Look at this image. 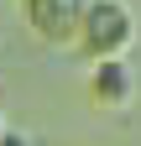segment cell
<instances>
[{"label": "cell", "mask_w": 141, "mask_h": 146, "mask_svg": "<svg viewBox=\"0 0 141 146\" xmlns=\"http://www.w3.org/2000/svg\"><path fill=\"white\" fill-rule=\"evenodd\" d=\"M136 11L126 0H89L84 11V26H78V47L89 52V63H104V58H126L136 47Z\"/></svg>", "instance_id": "1"}, {"label": "cell", "mask_w": 141, "mask_h": 146, "mask_svg": "<svg viewBox=\"0 0 141 146\" xmlns=\"http://www.w3.org/2000/svg\"><path fill=\"white\" fill-rule=\"evenodd\" d=\"M26 11V26L42 36L52 47H68L78 42V26H84V11H89V0H21Z\"/></svg>", "instance_id": "2"}, {"label": "cell", "mask_w": 141, "mask_h": 146, "mask_svg": "<svg viewBox=\"0 0 141 146\" xmlns=\"http://www.w3.org/2000/svg\"><path fill=\"white\" fill-rule=\"evenodd\" d=\"M89 99L104 104V110H126V104L136 99V73H131V63H126V58L94 63V68H89Z\"/></svg>", "instance_id": "3"}, {"label": "cell", "mask_w": 141, "mask_h": 146, "mask_svg": "<svg viewBox=\"0 0 141 146\" xmlns=\"http://www.w3.org/2000/svg\"><path fill=\"white\" fill-rule=\"evenodd\" d=\"M0 146H31V141H26L21 131H5V141H0Z\"/></svg>", "instance_id": "4"}, {"label": "cell", "mask_w": 141, "mask_h": 146, "mask_svg": "<svg viewBox=\"0 0 141 146\" xmlns=\"http://www.w3.org/2000/svg\"><path fill=\"white\" fill-rule=\"evenodd\" d=\"M5 131H11V120H5V110H0V141H5Z\"/></svg>", "instance_id": "5"}]
</instances>
